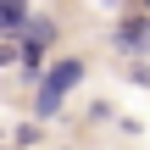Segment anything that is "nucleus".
<instances>
[{
	"instance_id": "nucleus-1",
	"label": "nucleus",
	"mask_w": 150,
	"mask_h": 150,
	"mask_svg": "<svg viewBox=\"0 0 150 150\" xmlns=\"http://www.w3.org/2000/svg\"><path fill=\"white\" fill-rule=\"evenodd\" d=\"M78 78H83V61H61V67H50V78L39 83V100H33L39 117H56V111H61V95H67Z\"/></svg>"
},
{
	"instance_id": "nucleus-2",
	"label": "nucleus",
	"mask_w": 150,
	"mask_h": 150,
	"mask_svg": "<svg viewBox=\"0 0 150 150\" xmlns=\"http://www.w3.org/2000/svg\"><path fill=\"white\" fill-rule=\"evenodd\" d=\"M0 28H28V11H22V0H17V6H0Z\"/></svg>"
},
{
	"instance_id": "nucleus-3",
	"label": "nucleus",
	"mask_w": 150,
	"mask_h": 150,
	"mask_svg": "<svg viewBox=\"0 0 150 150\" xmlns=\"http://www.w3.org/2000/svg\"><path fill=\"white\" fill-rule=\"evenodd\" d=\"M117 39H122V45H150V28H145V22H128Z\"/></svg>"
},
{
	"instance_id": "nucleus-4",
	"label": "nucleus",
	"mask_w": 150,
	"mask_h": 150,
	"mask_svg": "<svg viewBox=\"0 0 150 150\" xmlns=\"http://www.w3.org/2000/svg\"><path fill=\"white\" fill-rule=\"evenodd\" d=\"M0 6H17V0H0Z\"/></svg>"
}]
</instances>
